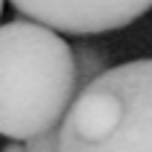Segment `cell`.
I'll return each mask as SVG.
<instances>
[{
  "mask_svg": "<svg viewBox=\"0 0 152 152\" xmlns=\"http://www.w3.org/2000/svg\"><path fill=\"white\" fill-rule=\"evenodd\" d=\"M27 152H61V126L27 142Z\"/></svg>",
  "mask_w": 152,
  "mask_h": 152,
  "instance_id": "cell-5",
  "label": "cell"
},
{
  "mask_svg": "<svg viewBox=\"0 0 152 152\" xmlns=\"http://www.w3.org/2000/svg\"><path fill=\"white\" fill-rule=\"evenodd\" d=\"M29 21L67 35H102L128 27L152 8V0H8Z\"/></svg>",
  "mask_w": 152,
  "mask_h": 152,
  "instance_id": "cell-3",
  "label": "cell"
},
{
  "mask_svg": "<svg viewBox=\"0 0 152 152\" xmlns=\"http://www.w3.org/2000/svg\"><path fill=\"white\" fill-rule=\"evenodd\" d=\"M3 152H27V144H19V142H8Z\"/></svg>",
  "mask_w": 152,
  "mask_h": 152,
  "instance_id": "cell-6",
  "label": "cell"
},
{
  "mask_svg": "<svg viewBox=\"0 0 152 152\" xmlns=\"http://www.w3.org/2000/svg\"><path fill=\"white\" fill-rule=\"evenodd\" d=\"M72 51H75V64H77V88L83 94L104 72H110L107 53L99 45H94V43H77V45H72Z\"/></svg>",
  "mask_w": 152,
  "mask_h": 152,
  "instance_id": "cell-4",
  "label": "cell"
},
{
  "mask_svg": "<svg viewBox=\"0 0 152 152\" xmlns=\"http://www.w3.org/2000/svg\"><path fill=\"white\" fill-rule=\"evenodd\" d=\"M77 64L69 43L51 27L13 19L0 29V134L29 142L69 115Z\"/></svg>",
  "mask_w": 152,
  "mask_h": 152,
  "instance_id": "cell-1",
  "label": "cell"
},
{
  "mask_svg": "<svg viewBox=\"0 0 152 152\" xmlns=\"http://www.w3.org/2000/svg\"><path fill=\"white\" fill-rule=\"evenodd\" d=\"M61 152H152V59L112 67L75 99Z\"/></svg>",
  "mask_w": 152,
  "mask_h": 152,
  "instance_id": "cell-2",
  "label": "cell"
}]
</instances>
